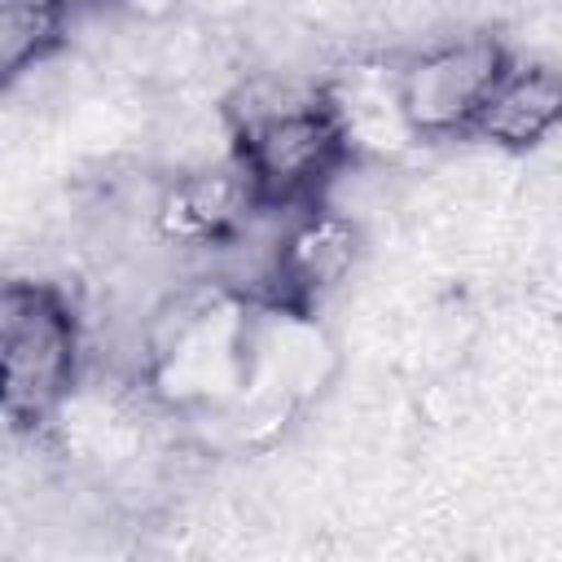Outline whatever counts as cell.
<instances>
[{"mask_svg": "<svg viewBox=\"0 0 562 562\" xmlns=\"http://www.w3.org/2000/svg\"><path fill=\"white\" fill-rule=\"evenodd\" d=\"M233 162L272 215L329 202L351 171V145L325 101V79L294 66L246 70L224 97Z\"/></svg>", "mask_w": 562, "mask_h": 562, "instance_id": "1", "label": "cell"}, {"mask_svg": "<svg viewBox=\"0 0 562 562\" xmlns=\"http://www.w3.org/2000/svg\"><path fill=\"white\" fill-rule=\"evenodd\" d=\"M88 325L75 294L48 277H9L0 290V413L22 439L57 430L83 386Z\"/></svg>", "mask_w": 562, "mask_h": 562, "instance_id": "2", "label": "cell"}, {"mask_svg": "<svg viewBox=\"0 0 562 562\" xmlns=\"http://www.w3.org/2000/svg\"><path fill=\"white\" fill-rule=\"evenodd\" d=\"M514 48L496 31H457L422 40L417 48L391 57L395 92L408 127L422 145L470 140L492 88L514 66Z\"/></svg>", "mask_w": 562, "mask_h": 562, "instance_id": "3", "label": "cell"}, {"mask_svg": "<svg viewBox=\"0 0 562 562\" xmlns=\"http://www.w3.org/2000/svg\"><path fill=\"white\" fill-rule=\"evenodd\" d=\"M360 255H364V224L334 198L290 211L272 233V250L255 303L281 316H316L351 281Z\"/></svg>", "mask_w": 562, "mask_h": 562, "instance_id": "4", "label": "cell"}, {"mask_svg": "<svg viewBox=\"0 0 562 562\" xmlns=\"http://www.w3.org/2000/svg\"><path fill=\"white\" fill-rule=\"evenodd\" d=\"M263 215H272V211H263L255 202V189L241 176V167L233 158H224V162L167 171L154 193V206H149V228L162 246L215 255V250L233 246L241 233H250L255 220H263Z\"/></svg>", "mask_w": 562, "mask_h": 562, "instance_id": "5", "label": "cell"}, {"mask_svg": "<svg viewBox=\"0 0 562 562\" xmlns=\"http://www.w3.org/2000/svg\"><path fill=\"white\" fill-rule=\"evenodd\" d=\"M325 101L360 167H391L422 140L404 119L391 57H356L325 75Z\"/></svg>", "mask_w": 562, "mask_h": 562, "instance_id": "6", "label": "cell"}, {"mask_svg": "<svg viewBox=\"0 0 562 562\" xmlns=\"http://www.w3.org/2000/svg\"><path fill=\"white\" fill-rule=\"evenodd\" d=\"M562 132V70L553 61H522L501 75L492 88L470 140H483L501 154H531Z\"/></svg>", "mask_w": 562, "mask_h": 562, "instance_id": "7", "label": "cell"}, {"mask_svg": "<svg viewBox=\"0 0 562 562\" xmlns=\"http://www.w3.org/2000/svg\"><path fill=\"white\" fill-rule=\"evenodd\" d=\"M75 31L61 0H0V70L4 83H22L44 70Z\"/></svg>", "mask_w": 562, "mask_h": 562, "instance_id": "8", "label": "cell"}, {"mask_svg": "<svg viewBox=\"0 0 562 562\" xmlns=\"http://www.w3.org/2000/svg\"><path fill=\"white\" fill-rule=\"evenodd\" d=\"M61 9L70 13V22H88V18H105L110 9H127V0H61Z\"/></svg>", "mask_w": 562, "mask_h": 562, "instance_id": "9", "label": "cell"}]
</instances>
